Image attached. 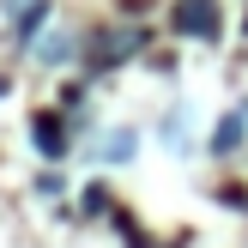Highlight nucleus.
Masks as SVG:
<instances>
[{
  "label": "nucleus",
  "mask_w": 248,
  "mask_h": 248,
  "mask_svg": "<svg viewBox=\"0 0 248 248\" xmlns=\"http://www.w3.org/2000/svg\"><path fill=\"white\" fill-rule=\"evenodd\" d=\"M170 24H176V36H218L224 12H218V0H176Z\"/></svg>",
  "instance_id": "obj_1"
},
{
  "label": "nucleus",
  "mask_w": 248,
  "mask_h": 248,
  "mask_svg": "<svg viewBox=\"0 0 248 248\" xmlns=\"http://www.w3.org/2000/svg\"><path fill=\"white\" fill-rule=\"evenodd\" d=\"M43 61H67V36H48V43H43Z\"/></svg>",
  "instance_id": "obj_6"
},
{
  "label": "nucleus",
  "mask_w": 248,
  "mask_h": 248,
  "mask_svg": "<svg viewBox=\"0 0 248 248\" xmlns=\"http://www.w3.org/2000/svg\"><path fill=\"white\" fill-rule=\"evenodd\" d=\"M6 91H12V85H6V79H0V97H6Z\"/></svg>",
  "instance_id": "obj_7"
},
{
  "label": "nucleus",
  "mask_w": 248,
  "mask_h": 248,
  "mask_svg": "<svg viewBox=\"0 0 248 248\" xmlns=\"http://www.w3.org/2000/svg\"><path fill=\"white\" fill-rule=\"evenodd\" d=\"M109 140H115V145H103V157H109V164H121V157H133V133H109Z\"/></svg>",
  "instance_id": "obj_5"
},
{
  "label": "nucleus",
  "mask_w": 248,
  "mask_h": 248,
  "mask_svg": "<svg viewBox=\"0 0 248 248\" xmlns=\"http://www.w3.org/2000/svg\"><path fill=\"white\" fill-rule=\"evenodd\" d=\"M242 133H248V109H230L224 121H218V133H212V152L224 157V152H236L242 145Z\"/></svg>",
  "instance_id": "obj_3"
},
{
  "label": "nucleus",
  "mask_w": 248,
  "mask_h": 248,
  "mask_svg": "<svg viewBox=\"0 0 248 248\" xmlns=\"http://www.w3.org/2000/svg\"><path fill=\"white\" fill-rule=\"evenodd\" d=\"M43 18H48V0H31V12L18 18V43H24V48H31V36H36V24H43Z\"/></svg>",
  "instance_id": "obj_4"
},
{
  "label": "nucleus",
  "mask_w": 248,
  "mask_h": 248,
  "mask_svg": "<svg viewBox=\"0 0 248 248\" xmlns=\"http://www.w3.org/2000/svg\"><path fill=\"white\" fill-rule=\"evenodd\" d=\"M31 145H36L43 157H61V152H67V133H61V115H36V121H31Z\"/></svg>",
  "instance_id": "obj_2"
}]
</instances>
